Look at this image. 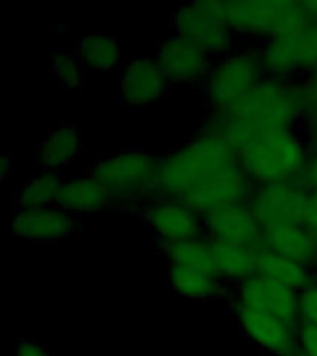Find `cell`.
Listing matches in <instances>:
<instances>
[{"label":"cell","mask_w":317,"mask_h":356,"mask_svg":"<svg viewBox=\"0 0 317 356\" xmlns=\"http://www.w3.org/2000/svg\"><path fill=\"white\" fill-rule=\"evenodd\" d=\"M260 249L247 245L211 241L213 271L227 286H238L256 273Z\"/></svg>","instance_id":"21"},{"label":"cell","mask_w":317,"mask_h":356,"mask_svg":"<svg viewBox=\"0 0 317 356\" xmlns=\"http://www.w3.org/2000/svg\"><path fill=\"white\" fill-rule=\"evenodd\" d=\"M239 163L256 186L300 180L310 145L302 130H286L258 138L238 150Z\"/></svg>","instance_id":"4"},{"label":"cell","mask_w":317,"mask_h":356,"mask_svg":"<svg viewBox=\"0 0 317 356\" xmlns=\"http://www.w3.org/2000/svg\"><path fill=\"white\" fill-rule=\"evenodd\" d=\"M238 161V149L227 136L204 122L193 139L160 160L158 197L184 199L191 189Z\"/></svg>","instance_id":"2"},{"label":"cell","mask_w":317,"mask_h":356,"mask_svg":"<svg viewBox=\"0 0 317 356\" xmlns=\"http://www.w3.org/2000/svg\"><path fill=\"white\" fill-rule=\"evenodd\" d=\"M297 356H300V355H297Z\"/></svg>","instance_id":"36"},{"label":"cell","mask_w":317,"mask_h":356,"mask_svg":"<svg viewBox=\"0 0 317 356\" xmlns=\"http://www.w3.org/2000/svg\"><path fill=\"white\" fill-rule=\"evenodd\" d=\"M161 254L165 256L169 266L197 269V271L213 273V254H211V239L204 234L195 238L161 245Z\"/></svg>","instance_id":"25"},{"label":"cell","mask_w":317,"mask_h":356,"mask_svg":"<svg viewBox=\"0 0 317 356\" xmlns=\"http://www.w3.org/2000/svg\"><path fill=\"white\" fill-rule=\"evenodd\" d=\"M310 189L300 180L256 186L249 206L258 217L263 230L280 225L304 222Z\"/></svg>","instance_id":"9"},{"label":"cell","mask_w":317,"mask_h":356,"mask_svg":"<svg viewBox=\"0 0 317 356\" xmlns=\"http://www.w3.org/2000/svg\"><path fill=\"white\" fill-rule=\"evenodd\" d=\"M11 169H13L11 158H10V156H4V158L0 160V175H2V177L6 178V177H8V175H10Z\"/></svg>","instance_id":"35"},{"label":"cell","mask_w":317,"mask_h":356,"mask_svg":"<svg viewBox=\"0 0 317 356\" xmlns=\"http://www.w3.org/2000/svg\"><path fill=\"white\" fill-rule=\"evenodd\" d=\"M225 15L236 38L261 43L310 24L302 2L293 0H232L225 2Z\"/></svg>","instance_id":"6"},{"label":"cell","mask_w":317,"mask_h":356,"mask_svg":"<svg viewBox=\"0 0 317 356\" xmlns=\"http://www.w3.org/2000/svg\"><path fill=\"white\" fill-rule=\"evenodd\" d=\"M50 69L65 91H80L86 80V67L74 50L60 49L50 56Z\"/></svg>","instance_id":"27"},{"label":"cell","mask_w":317,"mask_h":356,"mask_svg":"<svg viewBox=\"0 0 317 356\" xmlns=\"http://www.w3.org/2000/svg\"><path fill=\"white\" fill-rule=\"evenodd\" d=\"M145 225L161 245L204 234L202 216L182 199L156 197L139 210Z\"/></svg>","instance_id":"11"},{"label":"cell","mask_w":317,"mask_h":356,"mask_svg":"<svg viewBox=\"0 0 317 356\" xmlns=\"http://www.w3.org/2000/svg\"><path fill=\"white\" fill-rule=\"evenodd\" d=\"M266 76L302 82L317 67V24L267 39L258 47Z\"/></svg>","instance_id":"8"},{"label":"cell","mask_w":317,"mask_h":356,"mask_svg":"<svg viewBox=\"0 0 317 356\" xmlns=\"http://www.w3.org/2000/svg\"><path fill=\"white\" fill-rule=\"evenodd\" d=\"M171 30L219 60L238 49V38L225 15V2L197 0L180 6L171 15Z\"/></svg>","instance_id":"7"},{"label":"cell","mask_w":317,"mask_h":356,"mask_svg":"<svg viewBox=\"0 0 317 356\" xmlns=\"http://www.w3.org/2000/svg\"><path fill=\"white\" fill-rule=\"evenodd\" d=\"M171 86H204L213 61L204 50L177 33H169L156 44L152 56Z\"/></svg>","instance_id":"10"},{"label":"cell","mask_w":317,"mask_h":356,"mask_svg":"<svg viewBox=\"0 0 317 356\" xmlns=\"http://www.w3.org/2000/svg\"><path fill=\"white\" fill-rule=\"evenodd\" d=\"M266 78L258 49L238 47L213 61L202 86L206 104L213 115H225L236 108Z\"/></svg>","instance_id":"5"},{"label":"cell","mask_w":317,"mask_h":356,"mask_svg":"<svg viewBox=\"0 0 317 356\" xmlns=\"http://www.w3.org/2000/svg\"><path fill=\"white\" fill-rule=\"evenodd\" d=\"M263 249L300 261L317 273V249L304 222L280 225L263 230Z\"/></svg>","instance_id":"18"},{"label":"cell","mask_w":317,"mask_h":356,"mask_svg":"<svg viewBox=\"0 0 317 356\" xmlns=\"http://www.w3.org/2000/svg\"><path fill=\"white\" fill-rule=\"evenodd\" d=\"M204 122L227 136L238 150L269 134L302 130L304 110L300 82L266 76L236 108L225 115L210 113Z\"/></svg>","instance_id":"1"},{"label":"cell","mask_w":317,"mask_h":356,"mask_svg":"<svg viewBox=\"0 0 317 356\" xmlns=\"http://www.w3.org/2000/svg\"><path fill=\"white\" fill-rule=\"evenodd\" d=\"M299 325L317 327V277L299 291Z\"/></svg>","instance_id":"28"},{"label":"cell","mask_w":317,"mask_h":356,"mask_svg":"<svg viewBox=\"0 0 317 356\" xmlns=\"http://www.w3.org/2000/svg\"><path fill=\"white\" fill-rule=\"evenodd\" d=\"M160 160L147 150L128 149L95 161L89 175L113 197V204L143 208L158 197Z\"/></svg>","instance_id":"3"},{"label":"cell","mask_w":317,"mask_h":356,"mask_svg":"<svg viewBox=\"0 0 317 356\" xmlns=\"http://www.w3.org/2000/svg\"><path fill=\"white\" fill-rule=\"evenodd\" d=\"M297 347L300 356H317V327L299 325L297 328Z\"/></svg>","instance_id":"30"},{"label":"cell","mask_w":317,"mask_h":356,"mask_svg":"<svg viewBox=\"0 0 317 356\" xmlns=\"http://www.w3.org/2000/svg\"><path fill=\"white\" fill-rule=\"evenodd\" d=\"M230 310L241 332L260 349L275 356L299 355V347H297V328L299 327H293L267 312L250 310L238 305H230Z\"/></svg>","instance_id":"14"},{"label":"cell","mask_w":317,"mask_h":356,"mask_svg":"<svg viewBox=\"0 0 317 356\" xmlns=\"http://www.w3.org/2000/svg\"><path fill=\"white\" fill-rule=\"evenodd\" d=\"M302 93V110H304V122L317 119V67L310 76L300 82ZM302 122V124H304Z\"/></svg>","instance_id":"29"},{"label":"cell","mask_w":317,"mask_h":356,"mask_svg":"<svg viewBox=\"0 0 317 356\" xmlns=\"http://www.w3.org/2000/svg\"><path fill=\"white\" fill-rule=\"evenodd\" d=\"M167 284L177 295L189 300H216L228 293V286L213 273L169 266Z\"/></svg>","instance_id":"22"},{"label":"cell","mask_w":317,"mask_h":356,"mask_svg":"<svg viewBox=\"0 0 317 356\" xmlns=\"http://www.w3.org/2000/svg\"><path fill=\"white\" fill-rule=\"evenodd\" d=\"M256 273L261 275V277H267L275 280V282L282 284L286 288L293 289L297 293L302 291L317 277V273L311 267L291 260V258H286L282 254H277V252L263 249V247L258 252Z\"/></svg>","instance_id":"23"},{"label":"cell","mask_w":317,"mask_h":356,"mask_svg":"<svg viewBox=\"0 0 317 356\" xmlns=\"http://www.w3.org/2000/svg\"><path fill=\"white\" fill-rule=\"evenodd\" d=\"M13 356H52V353L38 339L22 338L13 347Z\"/></svg>","instance_id":"31"},{"label":"cell","mask_w":317,"mask_h":356,"mask_svg":"<svg viewBox=\"0 0 317 356\" xmlns=\"http://www.w3.org/2000/svg\"><path fill=\"white\" fill-rule=\"evenodd\" d=\"M169 86L154 58L143 56L122 67L119 93L127 106H154L165 97Z\"/></svg>","instance_id":"17"},{"label":"cell","mask_w":317,"mask_h":356,"mask_svg":"<svg viewBox=\"0 0 317 356\" xmlns=\"http://www.w3.org/2000/svg\"><path fill=\"white\" fill-rule=\"evenodd\" d=\"M63 178L60 172L39 171L33 178L24 182L15 197V206L19 210L26 208H44V206H56L60 200Z\"/></svg>","instance_id":"26"},{"label":"cell","mask_w":317,"mask_h":356,"mask_svg":"<svg viewBox=\"0 0 317 356\" xmlns=\"http://www.w3.org/2000/svg\"><path fill=\"white\" fill-rule=\"evenodd\" d=\"M202 230L211 241L263 247V227L249 204L225 206L202 216Z\"/></svg>","instance_id":"15"},{"label":"cell","mask_w":317,"mask_h":356,"mask_svg":"<svg viewBox=\"0 0 317 356\" xmlns=\"http://www.w3.org/2000/svg\"><path fill=\"white\" fill-rule=\"evenodd\" d=\"M302 8H304L310 24H317V0H304Z\"/></svg>","instance_id":"34"},{"label":"cell","mask_w":317,"mask_h":356,"mask_svg":"<svg viewBox=\"0 0 317 356\" xmlns=\"http://www.w3.org/2000/svg\"><path fill=\"white\" fill-rule=\"evenodd\" d=\"M58 206L72 216L99 213L113 206V197L97 178L86 175V177L69 178L63 182Z\"/></svg>","instance_id":"20"},{"label":"cell","mask_w":317,"mask_h":356,"mask_svg":"<svg viewBox=\"0 0 317 356\" xmlns=\"http://www.w3.org/2000/svg\"><path fill=\"white\" fill-rule=\"evenodd\" d=\"M74 52L86 67V71L111 72L122 63L121 44L106 33H91L78 39Z\"/></svg>","instance_id":"24"},{"label":"cell","mask_w":317,"mask_h":356,"mask_svg":"<svg viewBox=\"0 0 317 356\" xmlns=\"http://www.w3.org/2000/svg\"><path fill=\"white\" fill-rule=\"evenodd\" d=\"M82 134L74 124H61L39 143L38 163L41 171L60 172L71 167L82 152Z\"/></svg>","instance_id":"19"},{"label":"cell","mask_w":317,"mask_h":356,"mask_svg":"<svg viewBox=\"0 0 317 356\" xmlns=\"http://www.w3.org/2000/svg\"><path fill=\"white\" fill-rule=\"evenodd\" d=\"M230 297H232L230 305L267 312L293 327H299V293L271 278L254 273L252 277L234 286Z\"/></svg>","instance_id":"12"},{"label":"cell","mask_w":317,"mask_h":356,"mask_svg":"<svg viewBox=\"0 0 317 356\" xmlns=\"http://www.w3.org/2000/svg\"><path fill=\"white\" fill-rule=\"evenodd\" d=\"M256 184L243 171L241 163H234L222 172L210 178L208 182L200 184L189 191L182 200H186L191 208L206 216L213 210L234 204H249L254 193Z\"/></svg>","instance_id":"13"},{"label":"cell","mask_w":317,"mask_h":356,"mask_svg":"<svg viewBox=\"0 0 317 356\" xmlns=\"http://www.w3.org/2000/svg\"><path fill=\"white\" fill-rule=\"evenodd\" d=\"M11 230L17 238L30 243H54L69 238L76 230V216L60 206L44 208H15L11 217Z\"/></svg>","instance_id":"16"},{"label":"cell","mask_w":317,"mask_h":356,"mask_svg":"<svg viewBox=\"0 0 317 356\" xmlns=\"http://www.w3.org/2000/svg\"><path fill=\"white\" fill-rule=\"evenodd\" d=\"M304 227L311 234V239H314L317 249V191H311L310 193V202H308V210H306L304 217Z\"/></svg>","instance_id":"33"},{"label":"cell","mask_w":317,"mask_h":356,"mask_svg":"<svg viewBox=\"0 0 317 356\" xmlns=\"http://www.w3.org/2000/svg\"><path fill=\"white\" fill-rule=\"evenodd\" d=\"M300 182L304 184L310 191H317V147L310 149L304 171L300 175Z\"/></svg>","instance_id":"32"}]
</instances>
